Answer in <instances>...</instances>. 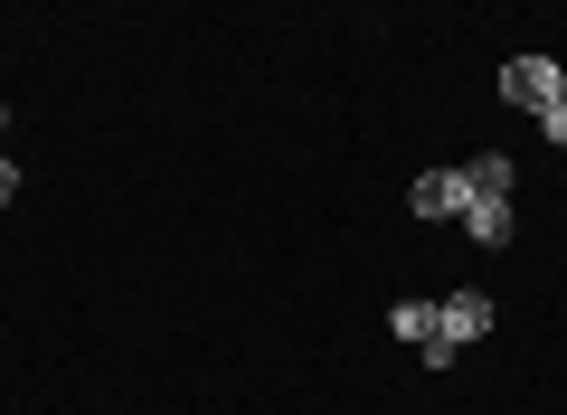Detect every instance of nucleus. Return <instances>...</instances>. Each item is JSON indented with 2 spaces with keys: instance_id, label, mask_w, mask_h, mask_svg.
Masks as SVG:
<instances>
[{
  "instance_id": "obj_1",
  "label": "nucleus",
  "mask_w": 567,
  "mask_h": 415,
  "mask_svg": "<svg viewBox=\"0 0 567 415\" xmlns=\"http://www.w3.org/2000/svg\"><path fill=\"white\" fill-rule=\"evenodd\" d=\"M502 104L548 114V104H558V58H511V66H502Z\"/></svg>"
},
{
  "instance_id": "obj_2",
  "label": "nucleus",
  "mask_w": 567,
  "mask_h": 415,
  "mask_svg": "<svg viewBox=\"0 0 567 415\" xmlns=\"http://www.w3.org/2000/svg\"><path fill=\"white\" fill-rule=\"evenodd\" d=\"M483 331H492V293H473V283H464V293L435 302V340H445V350H473Z\"/></svg>"
},
{
  "instance_id": "obj_3",
  "label": "nucleus",
  "mask_w": 567,
  "mask_h": 415,
  "mask_svg": "<svg viewBox=\"0 0 567 415\" xmlns=\"http://www.w3.org/2000/svg\"><path fill=\"white\" fill-rule=\"evenodd\" d=\"M406 208H416V218H464V179H454V170H425L416 189H406Z\"/></svg>"
},
{
  "instance_id": "obj_4",
  "label": "nucleus",
  "mask_w": 567,
  "mask_h": 415,
  "mask_svg": "<svg viewBox=\"0 0 567 415\" xmlns=\"http://www.w3.org/2000/svg\"><path fill=\"white\" fill-rule=\"evenodd\" d=\"M464 237L473 246H511V198H464Z\"/></svg>"
},
{
  "instance_id": "obj_5",
  "label": "nucleus",
  "mask_w": 567,
  "mask_h": 415,
  "mask_svg": "<svg viewBox=\"0 0 567 415\" xmlns=\"http://www.w3.org/2000/svg\"><path fill=\"white\" fill-rule=\"evenodd\" d=\"M454 179H464V198H511V160H502V152L464 160V170H454Z\"/></svg>"
},
{
  "instance_id": "obj_6",
  "label": "nucleus",
  "mask_w": 567,
  "mask_h": 415,
  "mask_svg": "<svg viewBox=\"0 0 567 415\" xmlns=\"http://www.w3.org/2000/svg\"><path fill=\"white\" fill-rule=\"evenodd\" d=\"M388 331H398V340H416V350H425V340H435V302H398V312H388Z\"/></svg>"
},
{
  "instance_id": "obj_7",
  "label": "nucleus",
  "mask_w": 567,
  "mask_h": 415,
  "mask_svg": "<svg viewBox=\"0 0 567 415\" xmlns=\"http://www.w3.org/2000/svg\"><path fill=\"white\" fill-rule=\"evenodd\" d=\"M539 133H548V142L567 152V104H548V114H539Z\"/></svg>"
},
{
  "instance_id": "obj_8",
  "label": "nucleus",
  "mask_w": 567,
  "mask_h": 415,
  "mask_svg": "<svg viewBox=\"0 0 567 415\" xmlns=\"http://www.w3.org/2000/svg\"><path fill=\"white\" fill-rule=\"evenodd\" d=\"M10 189H20V170H10V160H0V208H10Z\"/></svg>"
},
{
  "instance_id": "obj_9",
  "label": "nucleus",
  "mask_w": 567,
  "mask_h": 415,
  "mask_svg": "<svg viewBox=\"0 0 567 415\" xmlns=\"http://www.w3.org/2000/svg\"><path fill=\"white\" fill-rule=\"evenodd\" d=\"M558 104H567V66H558Z\"/></svg>"
},
{
  "instance_id": "obj_10",
  "label": "nucleus",
  "mask_w": 567,
  "mask_h": 415,
  "mask_svg": "<svg viewBox=\"0 0 567 415\" xmlns=\"http://www.w3.org/2000/svg\"><path fill=\"white\" fill-rule=\"evenodd\" d=\"M0 123H10V114H0Z\"/></svg>"
}]
</instances>
